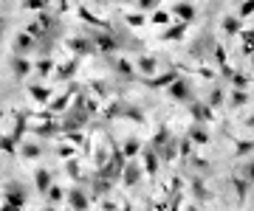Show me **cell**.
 <instances>
[{
	"label": "cell",
	"mask_w": 254,
	"mask_h": 211,
	"mask_svg": "<svg viewBox=\"0 0 254 211\" xmlns=\"http://www.w3.org/2000/svg\"><path fill=\"white\" fill-rule=\"evenodd\" d=\"M167 96H170L173 101H178V104H187V107L195 101V90H192L190 79H184V76L175 84H170V87H167Z\"/></svg>",
	"instance_id": "cell-1"
},
{
	"label": "cell",
	"mask_w": 254,
	"mask_h": 211,
	"mask_svg": "<svg viewBox=\"0 0 254 211\" xmlns=\"http://www.w3.org/2000/svg\"><path fill=\"white\" fill-rule=\"evenodd\" d=\"M14 119H17L14 129H11L9 135H3V149H6V155H14V152H17V141L23 138V132L28 129V124H26V113H17Z\"/></svg>",
	"instance_id": "cell-2"
},
{
	"label": "cell",
	"mask_w": 254,
	"mask_h": 211,
	"mask_svg": "<svg viewBox=\"0 0 254 211\" xmlns=\"http://www.w3.org/2000/svg\"><path fill=\"white\" fill-rule=\"evenodd\" d=\"M3 203H9V206H14V209H26V203H28L26 186L17 183V180H9V183H6V200Z\"/></svg>",
	"instance_id": "cell-3"
},
{
	"label": "cell",
	"mask_w": 254,
	"mask_h": 211,
	"mask_svg": "<svg viewBox=\"0 0 254 211\" xmlns=\"http://www.w3.org/2000/svg\"><path fill=\"white\" fill-rule=\"evenodd\" d=\"M11 51H14V54H20V56L31 54V51H40V40L31 37L26 28H23V31H17V37H14V42H11Z\"/></svg>",
	"instance_id": "cell-4"
},
{
	"label": "cell",
	"mask_w": 254,
	"mask_h": 211,
	"mask_svg": "<svg viewBox=\"0 0 254 211\" xmlns=\"http://www.w3.org/2000/svg\"><path fill=\"white\" fill-rule=\"evenodd\" d=\"M91 194L85 192V189H79V186H71L68 189V206H71V211H91Z\"/></svg>",
	"instance_id": "cell-5"
},
{
	"label": "cell",
	"mask_w": 254,
	"mask_h": 211,
	"mask_svg": "<svg viewBox=\"0 0 254 211\" xmlns=\"http://www.w3.org/2000/svg\"><path fill=\"white\" fill-rule=\"evenodd\" d=\"M161 164H164L161 155H158L155 149L144 147V152H141V166H144V174L153 180V183H155V177H158V166H161Z\"/></svg>",
	"instance_id": "cell-6"
},
{
	"label": "cell",
	"mask_w": 254,
	"mask_h": 211,
	"mask_svg": "<svg viewBox=\"0 0 254 211\" xmlns=\"http://www.w3.org/2000/svg\"><path fill=\"white\" fill-rule=\"evenodd\" d=\"M190 116H192V121H195V124H209V121L215 119V110L209 107V101L195 99L190 104Z\"/></svg>",
	"instance_id": "cell-7"
},
{
	"label": "cell",
	"mask_w": 254,
	"mask_h": 211,
	"mask_svg": "<svg viewBox=\"0 0 254 211\" xmlns=\"http://www.w3.org/2000/svg\"><path fill=\"white\" fill-rule=\"evenodd\" d=\"M68 51L76 56H88V54H99L96 51V42L91 37H71L68 40Z\"/></svg>",
	"instance_id": "cell-8"
},
{
	"label": "cell",
	"mask_w": 254,
	"mask_h": 211,
	"mask_svg": "<svg viewBox=\"0 0 254 211\" xmlns=\"http://www.w3.org/2000/svg\"><path fill=\"white\" fill-rule=\"evenodd\" d=\"M91 40L96 42V51H99V54H110V51H116V48H119L113 31H93Z\"/></svg>",
	"instance_id": "cell-9"
},
{
	"label": "cell",
	"mask_w": 254,
	"mask_h": 211,
	"mask_svg": "<svg viewBox=\"0 0 254 211\" xmlns=\"http://www.w3.org/2000/svg\"><path fill=\"white\" fill-rule=\"evenodd\" d=\"M178 79H181L178 71H167V74H161V76H150V79H138V82L147 84V87H153V90H158V87H170V84H175Z\"/></svg>",
	"instance_id": "cell-10"
},
{
	"label": "cell",
	"mask_w": 254,
	"mask_h": 211,
	"mask_svg": "<svg viewBox=\"0 0 254 211\" xmlns=\"http://www.w3.org/2000/svg\"><path fill=\"white\" fill-rule=\"evenodd\" d=\"M141 174H144V166L138 164V161H127L125 166V174H122V183L127 186V189H133V186L141 180Z\"/></svg>",
	"instance_id": "cell-11"
},
{
	"label": "cell",
	"mask_w": 254,
	"mask_h": 211,
	"mask_svg": "<svg viewBox=\"0 0 254 211\" xmlns=\"http://www.w3.org/2000/svg\"><path fill=\"white\" fill-rule=\"evenodd\" d=\"M9 65H11V76H14V79H26V76L34 71V68H31V62H28L26 56H20V54H11Z\"/></svg>",
	"instance_id": "cell-12"
},
{
	"label": "cell",
	"mask_w": 254,
	"mask_h": 211,
	"mask_svg": "<svg viewBox=\"0 0 254 211\" xmlns=\"http://www.w3.org/2000/svg\"><path fill=\"white\" fill-rule=\"evenodd\" d=\"M76 93H79V87H76V84H71V87H68V90L63 93V96H57V99L51 101V104H48V113H63L65 107L71 104V99L76 96Z\"/></svg>",
	"instance_id": "cell-13"
},
{
	"label": "cell",
	"mask_w": 254,
	"mask_h": 211,
	"mask_svg": "<svg viewBox=\"0 0 254 211\" xmlns=\"http://www.w3.org/2000/svg\"><path fill=\"white\" fill-rule=\"evenodd\" d=\"M136 68H138V76H141V79H150V76H155V71H158V62H155V56L141 54L138 62H136Z\"/></svg>",
	"instance_id": "cell-14"
},
{
	"label": "cell",
	"mask_w": 254,
	"mask_h": 211,
	"mask_svg": "<svg viewBox=\"0 0 254 211\" xmlns=\"http://www.w3.org/2000/svg\"><path fill=\"white\" fill-rule=\"evenodd\" d=\"M34 189L40 194H48V189H51V172H48L46 166H37V172H34Z\"/></svg>",
	"instance_id": "cell-15"
},
{
	"label": "cell",
	"mask_w": 254,
	"mask_h": 211,
	"mask_svg": "<svg viewBox=\"0 0 254 211\" xmlns=\"http://www.w3.org/2000/svg\"><path fill=\"white\" fill-rule=\"evenodd\" d=\"M110 189H113V183L110 180H105V177H99V174H93V192H91V200H102V197H108Z\"/></svg>",
	"instance_id": "cell-16"
},
{
	"label": "cell",
	"mask_w": 254,
	"mask_h": 211,
	"mask_svg": "<svg viewBox=\"0 0 254 211\" xmlns=\"http://www.w3.org/2000/svg\"><path fill=\"white\" fill-rule=\"evenodd\" d=\"M187 138H190L192 144H198V147L209 144V129H206V124H195V121H192V127H190V132H187Z\"/></svg>",
	"instance_id": "cell-17"
},
{
	"label": "cell",
	"mask_w": 254,
	"mask_h": 211,
	"mask_svg": "<svg viewBox=\"0 0 254 211\" xmlns=\"http://www.w3.org/2000/svg\"><path fill=\"white\" fill-rule=\"evenodd\" d=\"M220 28L226 31L229 37H237V34H243V20L237 17V14H226L223 23H220Z\"/></svg>",
	"instance_id": "cell-18"
},
{
	"label": "cell",
	"mask_w": 254,
	"mask_h": 211,
	"mask_svg": "<svg viewBox=\"0 0 254 211\" xmlns=\"http://www.w3.org/2000/svg\"><path fill=\"white\" fill-rule=\"evenodd\" d=\"M173 17H178L181 23L190 26L192 20H195V6H192V3H175L173 6Z\"/></svg>",
	"instance_id": "cell-19"
},
{
	"label": "cell",
	"mask_w": 254,
	"mask_h": 211,
	"mask_svg": "<svg viewBox=\"0 0 254 211\" xmlns=\"http://www.w3.org/2000/svg\"><path fill=\"white\" fill-rule=\"evenodd\" d=\"M170 141H173V138H170V129L161 127V129L153 135V141H150V149H155L158 155H164V149H167V144H170Z\"/></svg>",
	"instance_id": "cell-20"
},
{
	"label": "cell",
	"mask_w": 254,
	"mask_h": 211,
	"mask_svg": "<svg viewBox=\"0 0 254 211\" xmlns=\"http://www.w3.org/2000/svg\"><path fill=\"white\" fill-rule=\"evenodd\" d=\"M184 34H187V23H175V26H170L167 31H161V42H175V40H184Z\"/></svg>",
	"instance_id": "cell-21"
},
{
	"label": "cell",
	"mask_w": 254,
	"mask_h": 211,
	"mask_svg": "<svg viewBox=\"0 0 254 211\" xmlns=\"http://www.w3.org/2000/svg\"><path fill=\"white\" fill-rule=\"evenodd\" d=\"M122 149H125L127 161H136V158L141 155V152H144V144H141V141H138L136 135H130V138L125 141V147H122Z\"/></svg>",
	"instance_id": "cell-22"
},
{
	"label": "cell",
	"mask_w": 254,
	"mask_h": 211,
	"mask_svg": "<svg viewBox=\"0 0 254 211\" xmlns=\"http://www.w3.org/2000/svg\"><path fill=\"white\" fill-rule=\"evenodd\" d=\"M232 186H235V192H237V203L243 206L246 194H249V189H252V183H249V180H243L240 174H235V177H232Z\"/></svg>",
	"instance_id": "cell-23"
},
{
	"label": "cell",
	"mask_w": 254,
	"mask_h": 211,
	"mask_svg": "<svg viewBox=\"0 0 254 211\" xmlns=\"http://www.w3.org/2000/svg\"><path fill=\"white\" fill-rule=\"evenodd\" d=\"M127 104H130V101H125V99H119V101H113V104H110L108 110H105V119H125V110H127Z\"/></svg>",
	"instance_id": "cell-24"
},
{
	"label": "cell",
	"mask_w": 254,
	"mask_h": 211,
	"mask_svg": "<svg viewBox=\"0 0 254 211\" xmlns=\"http://www.w3.org/2000/svg\"><path fill=\"white\" fill-rule=\"evenodd\" d=\"M28 93H31V96H34V101H40V104H51V90H48V87H43V84H28Z\"/></svg>",
	"instance_id": "cell-25"
},
{
	"label": "cell",
	"mask_w": 254,
	"mask_h": 211,
	"mask_svg": "<svg viewBox=\"0 0 254 211\" xmlns=\"http://www.w3.org/2000/svg\"><path fill=\"white\" fill-rule=\"evenodd\" d=\"M192 194H195V200H198V203L212 200V194L206 192V183H203L200 177H192Z\"/></svg>",
	"instance_id": "cell-26"
},
{
	"label": "cell",
	"mask_w": 254,
	"mask_h": 211,
	"mask_svg": "<svg viewBox=\"0 0 254 211\" xmlns=\"http://www.w3.org/2000/svg\"><path fill=\"white\" fill-rule=\"evenodd\" d=\"M79 17L85 20V23H91V26H96L99 31H110V26H108V23H105V20H99L96 14H91V11L85 9V6H79Z\"/></svg>",
	"instance_id": "cell-27"
},
{
	"label": "cell",
	"mask_w": 254,
	"mask_h": 211,
	"mask_svg": "<svg viewBox=\"0 0 254 211\" xmlns=\"http://www.w3.org/2000/svg\"><path fill=\"white\" fill-rule=\"evenodd\" d=\"M76 68H79V56H76V59H71V62H65L63 68L57 71V79H60V82H68V79L76 74Z\"/></svg>",
	"instance_id": "cell-28"
},
{
	"label": "cell",
	"mask_w": 254,
	"mask_h": 211,
	"mask_svg": "<svg viewBox=\"0 0 254 211\" xmlns=\"http://www.w3.org/2000/svg\"><path fill=\"white\" fill-rule=\"evenodd\" d=\"M110 65H113V71H119L125 79H141V76H138V71H133V68L125 62V59H113Z\"/></svg>",
	"instance_id": "cell-29"
},
{
	"label": "cell",
	"mask_w": 254,
	"mask_h": 211,
	"mask_svg": "<svg viewBox=\"0 0 254 211\" xmlns=\"http://www.w3.org/2000/svg\"><path fill=\"white\" fill-rule=\"evenodd\" d=\"M254 152V138L252 141H249V138H240V141H237V147H235V155L237 158H249Z\"/></svg>",
	"instance_id": "cell-30"
},
{
	"label": "cell",
	"mask_w": 254,
	"mask_h": 211,
	"mask_svg": "<svg viewBox=\"0 0 254 211\" xmlns=\"http://www.w3.org/2000/svg\"><path fill=\"white\" fill-rule=\"evenodd\" d=\"M229 99H232L229 101V107H235L237 110V107H246V104H249V93L246 90H232L229 93Z\"/></svg>",
	"instance_id": "cell-31"
},
{
	"label": "cell",
	"mask_w": 254,
	"mask_h": 211,
	"mask_svg": "<svg viewBox=\"0 0 254 211\" xmlns=\"http://www.w3.org/2000/svg\"><path fill=\"white\" fill-rule=\"evenodd\" d=\"M48 206H57V203H63V200H68V192H63V189H60V186H51V189H48Z\"/></svg>",
	"instance_id": "cell-32"
},
{
	"label": "cell",
	"mask_w": 254,
	"mask_h": 211,
	"mask_svg": "<svg viewBox=\"0 0 254 211\" xmlns=\"http://www.w3.org/2000/svg\"><path fill=\"white\" fill-rule=\"evenodd\" d=\"M249 84H252V76L235 71V76H232V90H249Z\"/></svg>",
	"instance_id": "cell-33"
},
{
	"label": "cell",
	"mask_w": 254,
	"mask_h": 211,
	"mask_svg": "<svg viewBox=\"0 0 254 211\" xmlns=\"http://www.w3.org/2000/svg\"><path fill=\"white\" fill-rule=\"evenodd\" d=\"M34 132L37 135H43V138H51V135H57V132H63V127H57L54 121H48V124H40V127H34Z\"/></svg>",
	"instance_id": "cell-34"
},
{
	"label": "cell",
	"mask_w": 254,
	"mask_h": 211,
	"mask_svg": "<svg viewBox=\"0 0 254 211\" xmlns=\"http://www.w3.org/2000/svg\"><path fill=\"white\" fill-rule=\"evenodd\" d=\"M20 155L26 158V161H34V158L43 155V147H37V144H23V149H20Z\"/></svg>",
	"instance_id": "cell-35"
},
{
	"label": "cell",
	"mask_w": 254,
	"mask_h": 211,
	"mask_svg": "<svg viewBox=\"0 0 254 211\" xmlns=\"http://www.w3.org/2000/svg\"><path fill=\"white\" fill-rule=\"evenodd\" d=\"M125 20H127V26H133V28H141L147 23L141 11H125Z\"/></svg>",
	"instance_id": "cell-36"
},
{
	"label": "cell",
	"mask_w": 254,
	"mask_h": 211,
	"mask_svg": "<svg viewBox=\"0 0 254 211\" xmlns=\"http://www.w3.org/2000/svg\"><path fill=\"white\" fill-rule=\"evenodd\" d=\"M209 107H212V110H220V107H223V90H220V87H215V90L209 93Z\"/></svg>",
	"instance_id": "cell-37"
},
{
	"label": "cell",
	"mask_w": 254,
	"mask_h": 211,
	"mask_svg": "<svg viewBox=\"0 0 254 211\" xmlns=\"http://www.w3.org/2000/svg\"><path fill=\"white\" fill-rule=\"evenodd\" d=\"M125 119H130L133 124H144V113L138 110V107H133V104H127V110H125Z\"/></svg>",
	"instance_id": "cell-38"
},
{
	"label": "cell",
	"mask_w": 254,
	"mask_h": 211,
	"mask_svg": "<svg viewBox=\"0 0 254 211\" xmlns=\"http://www.w3.org/2000/svg\"><path fill=\"white\" fill-rule=\"evenodd\" d=\"M51 71H54V59H51V56H43V59L37 62V74H40V76H48Z\"/></svg>",
	"instance_id": "cell-39"
},
{
	"label": "cell",
	"mask_w": 254,
	"mask_h": 211,
	"mask_svg": "<svg viewBox=\"0 0 254 211\" xmlns=\"http://www.w3.org/2000/svg\"><path fill=\"white\" fill-rule=\"evenodd\" d=\"M237 174H240L243 180H249V183L254 186V161H246V164L240 166V172H237Z\"/></svg>",
	"instance_id": "cell-40"
},
{
	"label": "cell",
	"mask_w": 254,
	"mask_h": 211,
	"mask_svg": "<svg viewBox=\"0 0 254 211\" xmlns=\"http://www.w3.org/2000/svg\"><path fill=\"white\" fill-rule=\"evenodd\" d=\"M170 17H173L170 11H161V9H155V11H153V17H150V20H153L155 26H167V23H170Z\"/></svg>",
	"instance_id": "cell-41"
},
{
	"label": "cell",
	"mask_w": 254,
	"mask_h": 211,
	"mask_svg": "<svg viewBox=\"0 0 254 211\" xmlns=\"http://www.w3.org/2000/svg\"><path fill=\"white\" fill-rule=\"evenodd\" d=\"M254 14V0H246V3H240V9H237V17L246 20V17H252Z\"/></svg>",
	"instance_id": "cell-42"
},
{
	"label": "cell",
	"mask_w": 254,
	"mask_h": 211,
	"mask_svg": "<svg viewBox=\"0 0 254 211\" xmlns=\"http://www.w3.org/2000/svg\"><path fill=\"white\" fill-rule=\"evenodd\" d=\"M23 9H28V11H46V0H23Z\"/></svg>",
	"instance_id": "cell-43"
},
{
	"label": "cell",
	"mask_w": 254,
	"mask_h": 211,
	"mask_svg": "<svg viewBox=\"0 0 254 211\" xmlns=\"http://www.w3.org/2000/svg\"><path fill=\"white\" fill-rule=\"evenodd\" d=\"M65 174L73 177V180H79V177H82V174H79V164H76V161H68V164H65Z\"/></svg>",
	"instance_id": "cell-44"
},
{
	"label": "cell",
	"mask_w": 254,
	"mask_h": 211,
	"mask_svg": "<svg viewBox=\"0 0 254 211\" xmlns=\"http://www.w3.org/2000/svg\"><path fill=\"white\" fill-rule=\"evenodd\" d=\"M190 158H192V141L184 138L181 141V161H190Z\"/></svg>",
	"instance_id": "cell-45"
},
{
	"label": "cell",
	"mask_w": 254,
	"mask_h": 211,
	"mask_svg": "<svg viewBox=\"0 0 254 211\" xmlns=\"http://www.w3.org/2000/svg\"><path fill=\"white\" fill-rule=\"evenodd\" d=\"M243 42H246V54H252V45H254V28H252V31H243Z\"/></svg>",
	"instance_id": "cell-46"
},
{
	"label": "cell",
	"mask_w": 254,
	"mask_h": 211,
	"mask_svg": "<svg viewBox=\"0 0 254 211\" xmlns=\"http://www.w3.org/2000/svg\"><path fill=\"white\" fill-rule=\"evenodd\" d=\"M136 3H138V11H150V9H155L158 0H136Z\"/></svg>",
	"instance_id": "cell-47"
},
{
	"label": "cell",
	"mask_w": 254,
	"mask_h": 211,
	"mask_svg": "<svg viewBox=\"0 0 254 211\" xmlns=\"http://www.w3.org/2000/svg\"><path fill=\"white\" fill-rule=\"evenodd\" d=\"M243 124H246V127H254V113H252V116H249V119L243 121Z\"/></svg>",
	"instance_id": "cell-48"
},
{
	"label": "cell",
	"mask_w": 254,
	"mask_h": 211,
	"mask_svg": "<svg viewBox=\"0 0 254 211\" xmlns=\"http://www.w3.org/2000/svg\"><path fill=\"white\" fill-rule=\"evenodd\" d=\"M68 9V0H60V11H65Z\"/></svg>",
	"instance_id": "cell-49"
},
{
	"label": "cell",
	"mask_w": 254,
	"mask_h": 211,
	"mask_svg": "<svg viewBox=\"0 0 254 211\" xmlns=\"http://www.w3.org/2000/svg\"><path fill=\"white\" fill-rule=\"evenodd\" d=\"M43 211H57V206H46V209H43Z\"/></svg>",
	"instance_id": "cell-50"
},
{
	"label": "cell",
	"mask_w": 254,
	"mask_h": 211,
	"mask_svg": "<svg viewBox=\"0 0 254 211\" xmlns=\"http://www.w3.org/2000/svg\"><path fill=\"white\" fill-rule=\"evenodd\" d=\"M122 3H133V0H122Z\"/></svg>",
	"instance_id": "cell-51"
},
{
	"label": "cell",
	"mask_w": 254,
	"mask_h": 211,
	"mask_svg": "<svg viewBox=\"0 0 254 211\" xmlns=\"http://www.w3.org/2000/svg\"><path fill=\"white\" fill-rule=\"evenodd\" d=\"M190 211H198V209H190Z\"/></svg>",
	"instance_id": "cell-52"
},
{
	"label": "cell",
	"mask_w": 254,
	"mask_h": 211,
	"mask_svg": "<svg viewBox=\"0 0 254 211\" xmlns=\"http://www.w3.org/2000/svg\"><path fill=\"white\" fill-rule=\"evenodd\" d=\"M99 3H105V0H99Z\"/></svg>",
	"instance_id": "cell-53"
},
{
	"label": "cell",
	"mask_w": 254,
	"mask_h": 211,
	"mask_svg": "<svg viewBox=\"0 0 254 211\" xmlns=\"http://www.w3.org/2000/svg\"><path fill=\"white\" fill-rule=\"evenodd\" d=\"M240 3H246V0H240Z\"/></svg>",
	"instance_id": "cell-54"
},
{
	"label": "cell",
	"mask_w": 254,
	"mask_h": 211,
	"mask_svg": "<svg viewBox=\"0 0 254 211\" xmlns=\"http://www.w3.org/2000/svg\"><path fill=\"white\" fill-rule=\"evenodd\" d=\"M158 3H161V0H158Z\"/></svg>",
	"instance_id": "cell-55"
}]
</instances>
